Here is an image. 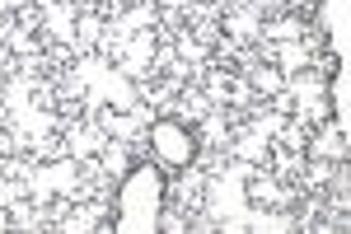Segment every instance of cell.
<instances>
[{
  "label": "cell",
  "mask_w": 351,
  "mask_h": 234,
  "mask_svg": "<svg viewBox=\"0 0 351 234\" xmlns=\"http://www.w3.org/2000/svg\"><path fill=\"white\" fill-rule=\"evenodd\" d=\"M150 155L160 169H192L197 164V131L183 117H160L150 127Z\"/></svg>",
  "instance_id": "7a4b0ae2"
},
{
  "label": "cell",
  "mask_w": 351,
  "mask_h": 234,
  "mask_svg": "<svg viewBox=\"0 0 351 234\" xmlns=\"http://www.w3.org/2000/svg\"><path fill=\"white\" fill-rule=\"evenodd\" d=\"M164 202H169V178L155 159H141L127 169V178L117 187V207H112V225L108 230L122 234H150L164 220Z\"/></svg>",
  "instance_id": "6da1fadb"
},
{
  "label": "cell",
  "mask_w": 351,
  "mask_h": 234,
  "mask_svg": "<svg viewBox=\"0 0 351 234\" xmlns=\"http://www.w3.org/2000/svg\"><path fill=\"white\" fill-rule=\"evenodd\" d=\"M314 28L324 33V43L337 52V75L351 80V0H319Z\"/></svg>",
  "instance_id": "3957f363"
}]
</instances>
